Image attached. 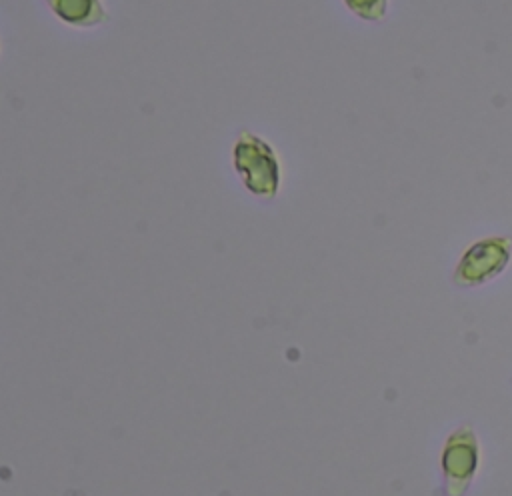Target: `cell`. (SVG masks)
I'll use <instances>...</instances> for the list:
<instances>
[{"mask_svg": "<svg viewBox=\"0 0 512 496\" xmlns=\"http://www.w3.org/2000/svg\"><path fill=\"white\" fill-rule=\"evenodd\" d=\"M232 166L252 196L260 200L278 196L282 186V162L266 138L250 130H240L232 144Z\"/></svg>", "mask_w": 512, "mask_h": 496, "instance_id": "cell-1", "label": "cell"}, {"mask_svg": "<svg viewBox=\"0 0 512 496\" xmlns=\"http://www.w3.org/2000/svg\"><path fill=\"white\" fill-rule=\"evenodd\" d=\"M512 262V238L492 234L474 240L458 258L452 282L458 288H478L496 280Z\"/></svg>", "mask_w": 512, "mask_h": 496, "instance_id": "cell-3", "label": "cell"}, {"mask_svg": "<svg viewBox=\"0 0 512 496\" xmlns=\"http://www.w3.org/2000/svg\"><path fill=\"white\" fill-rule=\"evenodd\" d=\"M344 8L364 20V22H382L390 12V0H342Z\"/></svg>", "mask_w": 512, "mask_h": 496, "instance_id": "cell-5", "label": "cell"}, {"mask_svg": "<svg viewBox=\"0 0 512 496\" xmlns=\"http://www.w3.org/2000/svg\"><path fill=\"white\" fill-rule=\"evenodd\" d=\"M56 20L74 30H90L108 20L102 0H44Z\"/></svg>", "mask_w": 512, "mask_h": 496, "instance_id": "cell-4", "label": "cell"}, {"mask_svg": "<svg viewBox=\"0 0 512 496\" xmlns=\"http://www.w3.org/2000/svg\"><path fill=\"white\" fill-rule=\"evenodd\" d=\"M482 462L480 442L472 424H458L440 450V478L444 496H466Z\"/></svg>", "mask_w": 512, "mask_h": 496, "instance_id": "cell-2", "label": "cell"}]
</instances>
